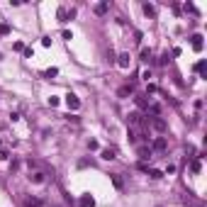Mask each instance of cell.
Returning <instances> with one entry per match:
<instances>
[{
	"label": "cell",
	"instance_id": "obj_8",
	"mask_svg": "<svg viewBox=\"0 0 207 207\" xmlns=\"http://www.w3.org/2000/svg\"><path fill=\"white\" fill-rule=\"evenodd\" d=\"M154 149H156V151H163V149H166V139H156V141H154Z\"/></svg>",
	"mask_w": 207,
	"mask_h": 207
},
{
	"label": "cell",
	"instance_id": "obj_13",
	"mask_svg": "<svg viewBox=\"0 0 207 207\" xmlns=\"http://www.w3.org/2000/svg\"><path fill=\"white\" fill-rule=\"evenodd\" d=\"M195 71H197V73H202V76H205V61H200V63L195 66Z\"/></svg>",
	"mask_w": 207,
	"mask_h": 207
},
{
	"label": "cell",
	"instance_id": "obj_11",
	"mask_svg": "<svg viewBox=\"0 0 207 207\" xmlns=\"http://www.w3.org/2000/svg\"><path fill=\"white\" fill-rule=\"evenodd\" d=\"M34 183H44V173H34V176H30Z\"/></svg>",
	"mask_w": 207,
	"mask_h": 207
},
{
	"label": "cell",
	"instance_id": "obj_2",
	"mask_svg": "<svg viewBox=\"0 0 207 207\" xmlns=\"http://www.w3.org/2000/svg\"><path fill=\"white\" fill-rule=\"evenodd\" d=\"M25 207H44V202H42L39 197H30V200L25 202Z\"/></svg>",
	"mask_w": 207,
	"mask_h": 207
},
{
	"label": "cell",
	"instance_id": "obj_5",
	"mask_svg": "<svg viewBox=\"0 0 207 207\" xmlns=\"http://www.w3.org/2000/svg\"><path fill=\"white\" fill-rule=\"evenodd\" d=\"M100 159H105V161H112V159H115V151H112V149H105L103 154H100Z\"/></svg>",
	"mask_w": 207,
	"mask_h": 207
},
{
	"label": "cell",
	"instance_id": "obj_7",
	"mask_svg": "<svg viewBox=\"0 0 207 207\" xmlns=\"http://www.w3.org/2000/svg\"><path fill=\"white\" fill-rule=\"evenodd\" d=\"M151 124H154V127H156V129H159V132H163V129H166V122H163V119H154V122H151Z\"/></svg>",
	"mask_w": 207,
	"mask_h": 207
},
{
	"label": "cell",
	"instance_id": "obj_14",
	"mask_svg": "<svg viewBox=\"0 0 207 207\" xmlns=\"http://www.w3.org/2000/svg\"><path fill=\"white\" fill-rule=\"evenodd\" d=\"M144 12H146V15H154L156 10H154V5H149V2H146V5H144Z\"/></svg>",
	"mask_w": 207,
	"mask_h": 207
},
{
	"label": "cell",
	"instance_id": "obj_16",
	"mask_svg": "<svg viewBox=\"0 0 207 207\" xmlns=\"http://www.w3.org/2000/svg\"><path fill=\"white\" fill-rule=\"evenodd\" d=\"M151 59V51H149V49H144V51H141V61H149Z\"/></svg>",
	"mask_w": 207,
	"mask_h": 207
},
{
	"label": "cell",
	"instance_id": "obj_19",
	"mask_svg": "<svg viewBox=\"0 0 207 207\" xmlns=\"http://www.w3.org/2000/svg\"><path fill=\"white\" fill-rule=\"evenodd\" d=\"M15 51H25V44L22 42H15Z\"/></svg>",
	"mask_w": 207,
	"mask_h": 207
},
{
	"label": "cell",
	"instance_id": "obj_10",
	"mask_svg": "<svg viewBox=\"0 0 207 207\" xmlns=\"http://www.w3.org/2000/svg\"><path fill=\"white\" fill-rule=\"evenodd\" d=\"M139 156H141L144 161H146V159H151V149H141V151H139Z\"/></svg>",
	"mask_w": 207,
	"mask_h": 207
},
{
	"label": "cell",
	"instance_id": "obj_4",
	"mask_svg": "<svg viewBox=\"0 0 207 207\" xmlns=\"http://www.w3.org/2000/svg\"><path fill=\"white\" fill-rule=\"evenodd\" d=\"M122 68H129V54H119V61H117Z\"/></svg>",
	"mask_w": 207,
	"mask_h": 207
},
{
	"label": "cell",
	"instance_id": "obj_1",
	"mask_svg": "<svg viewBox=\"0 0 207 207\" xmlns=\"http://www.w3.org/2000/svg\"><path fill=\"white\" fill-rule=\"evenodd\" d=\"M66 103H68V107H71V110H78V107H80V100H78L76 95H68V98H66Z\"/></svg>",
	"mask_w": 207,
	"mask_h": 207
},
{
	"label": "cell",
	"instance_id": "obj_9",
	"mask_svg": "<svg viewBox=\"0 0 207 207\" xmlns=\"http://www.w3.org/2000/svg\"><path fill=\"white\" fill-rule=\"evenodd\" d=\"M95 12H98V15H105V12H107V2H100V5L95 7Z\"/></svg>",
	"mask_w": 207,
	"mask_h": 207
},
{
	"label": "cell",
	"instance_id": "obj_12",
	"mask_svg": "<svg viewBox=\"0 0 207 207\" xmlns=\"http://www.w3.org/2000/svg\"><path fill=\"white\" fill-rule=\"evenodd\" d=\"M129 122H132V124H139V122H141V117H139L136 112H132V115H129Z\"/></svg>",
	"mask_w": 207,
	"mask_h": 207
},
{
	"label": "cell",
	"instance_id": "obj_18",
	"mask_svg": "<svg viewBox=\"0 0 207 207\" xmlns=\"http://www.w3.org/2000/svg\"><path fill=\"white\" fill-rule=\"evenodd\" d=\"M7 32H10V27H7V25H0V37H2V34H7Z\"/></svg>",
	"mask_w": 207,
	"mask_h": 207
},
{
	"label": "cell",
	"instance_id": "obj_6",
	"mask_svg": "<svg viewBox=\"0 0 207 207\" xmlns=\"http://www.w3.org/2000/svg\"><path fill=\"white\" fill-rule=\"evenodd\" d=\"M192 49H195V51H200V49H202V37H200V34H197V37H192Z\"/></svg>",
	"mask_w": 207,
	"mask_h": 207
},
{
	"label": "cell",
	"instance_id": "obj_17",
	"mask_svg": "<svg viewBox=\"0 0 207 207\" xmlns=\"http://www.w3.org/2000/svg\"><path fill=\"white\" fill-rule=\"evenodd\" d=\"M112 183H115L117 188H122V178H119V176H112Z\"/></svg>",
	"mask_w": 207,
	"mask_h": 207
},
{
	"label": "cell",
	"instance_id": "obj_15",
	"mask_svg": "<svg viewBox=\"0 0 207 207\" xmlns=\"http://www.w3.org/2000/svg\"><path fill=\"white\" fill-rule=\"evenodd\" d=\"M132 93V85H124V88H119V95H129Z\"/></svg>",
	"mask_w": 207,
	"mask_h": 207
},
{
	"label": "cell",
	"instance_id": "obj_3",
	"mask_svg": "<svg viewBox=\"0 0 207 207\" xmlns=\"http://www.w3.org/2000/svg\"><path fill=\"white\" fill-rule=\"evenodd\" d=\"M93 205H95V200H93L90 195H83V197H80V207H93Z\"/></svg>",
	"mask_w": 207,
	"mask_h": 207
}]
</instances>
